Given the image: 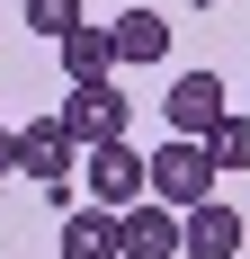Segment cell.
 Returning a JSON list of instances; mask_svg holds the SVG:
<instances>
[{"mask_svg":"<svg viewBox=\"0 0 250 259\" xmlns=\"http://www.w3.org/2000/svg\"><path fill=\"white\" fill-rule=\"evenodd\" d=\"M143 197L170 206V214L205 206V197H215V161H205V143H179V134H170V143L143 161Z\"/></svg>","mask_w":250,"mask_h":259,"instance_id":"obj_1","label":"cell"},{"mask_svg":"<svg viewBox=\"0 0 250 259\" xmlns=\"http://www.w3.org/2000/svg\"><path fill=\"white\" fill-rule=\"evenodd\" d=\"M54 125H63V143H72V152L125 143V99H116V80H90V90H72V99L54 107Z\"/></svg>","mask_w":250,"mask_h":259,"instance_id":"obj_2","label":"cell"},{"mask_svg":"<svg viewBox=\"0 0 250 259\" xmlns=\"http://www.w3.org/2000/svg\"><path fill=\"white\" fill-rule=\"evenodd\" d=\"M161 116H170V134H179V143H205V134L232 116V107H224V80H215V72H188V80H170Z\"/></svg>","mask_w":250,"mask_h":259,"instance_id":"obj_3","label":"cell"},{"mask_svg":"<svg viewBox=\"0 0 250 259\" xmlns=\"http://www.w3.org/2000/svg\"><path fill=\"white\" fill-rule=\"evenodd\" d=\"M241 241H250V224L224 206V197H205V206L179 214V250L188 259H241Z\"/></svg>","mask_w":250,"mask_h":259,"instance_id":"obj_4","label":"cell"},{"mask_svg":"<svg viewBox=\"0 0 250 259\" xmlns=\"http://www.w3.org/2000/svg\"><path fill=\"white\" fill-rule=\"evenodd\" d=\"M18 179H36L45 197H63V179H72V143H63L54 116H27V125H18Z\"/></svg>","mask_w":250,"mask_h":259,"instance_id":"obj_5","label":"cell"},{"mask_svg":"<svg viewBox=\"0 0 250 259\" xmlns=\"http://www.w3.org/2000/svg\"><path fill=\"white\" fill-rule=\"evenodd\" d=\"M90 197H99L107 214L143 206V152H134V143H99V152H90Z\"/></svg>","mask_w":250,"mask_h":259,"instance_id":"obj_6","label":"cell"},{"mask_svg":"<svg viewBox=\"0 0 250 259\" xmlns=\"http://www.w3.org/2000/svg\"><path fill=\"white\" fill-rule=\"evenodd\" d=\"M116 259H179V214L170 206H125L116 214Z\"/></svg>","mask_w":250,"mask_h":259,"instance_id":"obj_7","label":"cell"},{"mask_svg":"<svg viewBox=\"0 0 250 259\" xmlns=\"http://www.w3.org/2000/svg\"><path fill=\"white\" fill-rule=\"evenodd\" d=\"M107 54H116V63H161V54H170V18H161V9H125V18L107 27Z\"/></svg>","mask_w":250,"mask_h":259,"instance_id":"obj_8","label":"cell"},{"mask_svg":"<svg viewBox=\"0 0 250 259\" xmlns=\"http://www.w3.org/2000/svg\"><path fill=\"white\" fill-rule=\"evenodd\" d=\"M54 54H63V80H72V90H90V80H107V72H116L107 27H72V36H54Z\"/></svg>","mask_w":250,"mask_h":259,"instance_id":"obj_9","label":"cell"},{"mask_svg":"<svg viewBox=\"0 0 250 259\" xmlns=\"http://www.w3.org/2000/svg\"><path fill=\"white\" fill-rule=\"evenodd\" d=\"M54 250H63V259H116V214H107V206H80V214H63Z\"/></svg>","mask_w":250,"mask_h":259,"instance_id":"obj_10","label":"cell"},{"mask_svg":"<svg viewBox=\"0 0 250 259\" xmlns=\"http://www.w3.org/2000/svg\"><path fill=\"white\" fill-rule=\"evenodd\" d=\"M205 161H215V179L224 170H250V116H224V125L205 134Z\"/></svg>","mask_w":250,"mask_h":259,"instance_id":"obj_11","label":"cell"},{"mask_svg":"<svg viewBox=\"0 0 250 259\" xmlns=\"http://www.w3.org/2000/svg\"><path fill=\"white\" fill-rule=\"evenodd\" d=\"M27 27H36V36H72V27H80V0H27Z\"/></svg>","mask_w":250,"mask_h":259,"instance_id":"obj_12","label":"cell"},{"mask_svg":"<svg viewBox=\"0 0 250 259\" xmlns=\"http://www.w3.org/2000/svg\"><path fill=\"white\" fill-rule=\"evenodd\" d=\"M18 170V125H0V179Z\"/></svg>","mask_w":250,"mask_h":259,"instance_id":"obj_13","label":"cell"}]
</instances>
